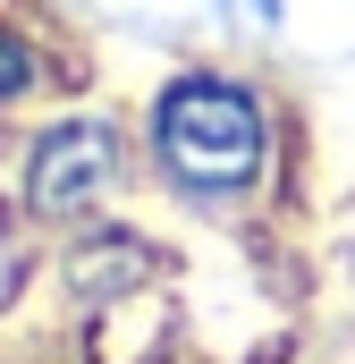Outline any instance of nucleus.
<instances>
[{
	"label": "nucleus",
	"mask_w": 355,
	"mask_h": 364,
	"mask_svg": "<svg viewBox=\"0 0 355 364\" xmlns=\"http://www.w3.org/2000/svg\"><path fill=\"white\" fill-rule=\"evenodd\" d=\"M34 85H43V51L17 26H0V102H26Z\"/></svg>",
	"instance_id": "3"
},
{
	"label": "nucleus",
	"mask_w": 355,
	"mask_h": 364,
	"mask_svg": "<svg viewBox=\"0 0 355 364\" xmlns=\"http://www.w3.org/2000/svg\"><path fill=\"white\" fill-rule=\"evenodd\" d=\"M119 161H127V144H119V127L110 119H51L34 144H26V203L43 212V220H77L93 212L110 186H119Z\"/></svg>",
	"instance_id": "2"
},
{
	"label": "nucleus",
	"mask_w": 355,
	"mask_h": 364,
	"mask_svg": "<svg viewBox=\"0 0 355 364\" xmlns=\"http://www.w3.org/2000/svg\"><path fill=\"white\" fill-rule=\"evenodd\" d=\"M212 9H220V17H229V26H246V34H271V26H279V9H288V0H212Z\"/></svg>",
	"instance_id": "4"
},
{
	"label": "nucleus",
	"mask_w": 355,
	"mask_h": 364,
	"mask_svg": "<svg viewBox=\"0 0 355 364\" xmlns=\"http://www.w3.org/2000/svg\"><path fill=\"white\" fill-rule=\"evenodd\" d=\"M144 153L186 203H246L271 178V102L237 68H178L144 102Z\"/></svg>",
	"instance_id": "1"
}]
</instances>
